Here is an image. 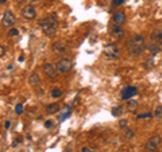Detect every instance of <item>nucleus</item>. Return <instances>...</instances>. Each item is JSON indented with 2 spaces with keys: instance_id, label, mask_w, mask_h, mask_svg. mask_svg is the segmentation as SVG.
I'll return each mask as SVG.
<instances>
[{
  "instance_id": "obj_7",
  "label": "nucleus",
  "mask_w": 162,
  "mask_h": 152,
  "mask_svg": "<svg viewBox=\"0 0 162 152\" xmlns=\"http://www.w3.org/2000/svg\"><path fill=\"white\" fill-rule=\"evenodd\" d=\"M104 55H106L107 58H118V57H119L118 47H116L114 43L107 44L106 49H104Z\"/></svg>"
},
{
  "instance_id": "obj_6",
  "label": "nucleus",
  "mask_w": 162,
  "mask_h": 152,
  "mask_svg": "<svg viewBox=\"0 0 162 152\" xmlns=\"http://www.w3.org/2000/svg\"><path fill=\"white\" fill-rule=\"evenodd\" d=\"M1 23H3L4 27H12L16 23V18L11 11H6L3 15V19H1Z\"/></svg>"
},
{
  "instance_id": "obj_9",
  "label": "nucleus",
  "mask_w": 162,
  "mask_h": 152,
  "mask_svg": "<svg viewBox=\"0 0 162 152\" xmlns=\"http://www.w3.org/2000/svg\"><path fill=\"white\" fill-rule=\"evenodd\" d=\"M136 94V88L135 86H126L122 92V100H130Z\"/></svg>"
},
{
  "instance_id": "obj_3",
  "label": "nucleus",
  "mask_w": 162,
  "mask_h": 152,
  "mask_svg": "<svg viewBox=\"0 0 162 152\" xmlns=\"http://www.w3.org/2000/svg\"><path fill=\"white\" fill-rule=\"evenodd\" d=\"M161 143H162L161 136L159 135H154V136H151L147 140V143H146V151H155L161 145Z\"/></svg>"
},
{
  "instance_id": "obj_17",
  "label": "nucleus",
  "mask_w": 162,
  "mask_h": 152,
  "mask_svg": "<svg viewBox=\"0 0 162 152\" xmlns=\"http://www.w3.org/2000/svg\"><path fill=\"white\" fill-rule=\"evenodd\" d=\"M136 108H138V103L135 100H128V104H127V109L130 112H135Z\"/></svg>"
},
{
  "instance_id": "obj_22",
  "label": "nucleus",
  "mask_w": 162,
  "mask_h": 152,
  "mask_svg": "<svg viewBox=\"0 0 162 152\" xmlns=\"http://www.w3.org/2000/svg\"><path fill=\"white\" fill-rule=\"evenodd\" d=\"M124 136H126L127 139L134 137V132H133V129H130L128 127H127V128H124Z\"/></svg>"
},
{
  "instance_id": "obj_27",
  "label": "nucleus",
  "mask_w": 162,
  "mask_h": 152,
  "mask_svg": "<svg viewBox=\"0 0 162 152\" xmlns=\"http://www.w3.org/2000/svg\"><path fill=\"white\" fill-rule=\"evenodd\" d=\"M123 3H124V0H115V1H114V6L118 7V6H120V4H123Z\"/></svg>"
},
{
  "instance_id": "obj_12",
  "label": "nucleus",
  "mask_w": 162,
  "mask_h": 152,
  "mask_svg": "<svg viewBox=\"0 0 162 152\" xmlns=\"http://www.w3.org/2000/svg\"><path fill=\"white\" fill-rule=\"evenodd\" d=\"M29 84H30V86H32V88H38V86L41 85V77H39L37 73H32L29 78Z\"/></svg>"
},
{
  "instance_id": "obj_1",
  "label": "nucleus",
  "mask_w": 162,
  "mask_h": 152,
  "mask_svg": "<svg viewBox=\"0 0 162 152\" xmlns=\"http://www.w3.org/2000/svg\"><path fill=\"white\" fill-rule=\"evenodd\" d=\"M146 49V41L142 35H133L127 41V51L130 55L139 57Z\"/></svg>"
},
{
  "instance_id": "obj_11",
  "label": "nucleus",
  "mask_w": 162,
  "mask_h": 152,
  "mask_svg": "<svg viewBox=\"0 0 162 152\" xmlns=\"http://www.w3.org/2000/svg\"><path fill=\"white\" fill-rule=\"evenodd\" d=\"M45 111H46L47 114H56V113H58V112L61 111V106H59L58 103H53V104H49Z\"/></svg>"
},
{
  "instance_id": "obj_33",
  "label": "nucleus",
  "mask_w": 162,
  "mask_h": 152,
  "mask_svg": "<svg viewBox=\"0 0 162 152\" xmlns=\"http://www.w3.org/2000/svg\"><path fill=\"white\" fill-rule=\"evenodd\" d=\"M4 3H7V0H0V4H4Z\"/></svg>"
},
{
  "instance_id": "obj_30",
  "label": "nucleus",
  "mask_w": 162,
  "mask_h": 152,
  "mask_svg": "<svg viewBox=\"0 0 162 152\" xmlns=\"http://www.w3.org/2000/svg\"><path fill=\"white\" fill-rule=\"evenodd\" d=\"M10 125H11V123H10V121H6V123H4V128H6V129H8Z\"/></svg>"
},
{
  "instance_id": "obj_13",
  "label": "nucleus",
  "mask_w": 162,
  "mask_h": 152,
  "mask_svg": "<svg viewBox=\"0 0 162 152\" xmlns=\"http://www.w3.org/2000/svg\"><path fill=\"white\" fill-rule=\"evenodd\" d=\"M114 22H115L116 24H124L126 23V14H124L123 11H118L116 14H114Z\"/></svg>"
},
{
  "instance_id": "obj_19",
  "label": "nucleus",
  "mask_w": 162,
  "mask_h": 152,
  "mask_svg": "<svg viewBox=\"0 0 162 152\" xmlns=\"http://www.w3.org/2000/svg\"><path fill=\"white\" fill-rule=\"evenodd\" d=\"M154 116H155L157 120H162V106L158 105L155 108V111H154Z\"/></svg>"
},
{
  "instance_id": "obj_21",
  "label": "nucleus",
  "mask_w": 162,
  "mask_h": 152,
  "mask_svg": "<svg viewBox=\"0 0 162 152\" xmlns=\"http://www.w3.org/2000/svg\"><path fill=\"white\" fill-rule=\"evenodd\" d=\"M61 96H62L61 89H53V90H51V97H53V98H59Z\"/></svg>"
},
{
  "instance_id": "obj_15",
  "label": "nucleus",
  "mask_w": 162,
  "mask_h": 152,
  "mask_svg": "<svg viewBox=\"0 0 162 152\" xmlns=\"http://www.w3.org/2000/svg\"><path fill=\"white\" fill-rule=\"evenodd\" d=\"M149 51H150L151 55H157V54H159L162 51V47L159 43H151L150 46H149Z\"/></svg>"
},
{
  "instance_id": "obj_20",
  "label": "nucleus",
  "mask_w": 162,
  "mask_h": 152,
  "mask_svg": "<svg viewBox=\"0 0 162 152\" xmlns=\"http://www.w3.org/2000/svg\"><path fill=\"white\" fill-rule=\"evenodd\" d=\"M153 66H154V58L153 57L144 61V69H147L149 70V69H153Z\"/></svg>"
},
{
  "instance_id": "obj_8",
  "label": "nucleus",
  "mask_w": 162,
  "mask_h": 152,
  "mask_svg": "<svg viewBox=\"0 0 162 152\" xmlns=\"http://www.w3.org/2000/svg\"><path fill=\"white\" fill-rule=\"evenodd\" d=\"M22 16H23L24 19H27V20H31V19H34L37 16V11L35 8L32 6H26L22 8Z\"/></svg>"
},
{
  "instance_id": "obj_10",
  "label": "nucleus",
  "mask_w": 162,
  "mask_h": 152,
  "mask_svg": "<svg viewBox=\"0 0 162 152\" xmlns=\"http://www.w3.org/2000/svg\"><path fill=\"white\" fill-rule=\"evenodd\" d=\"M68 51V47L66 44L62 43V42H56L53 43V53L54 54H66Z\"/></svg>"
},
{
  "instance_id": "obj_34",
  "label": "nucleus",
  "mask_w": 162,
  "mask_h": 152,
  "mask_svg": "<svg viewBox=\"0 0 162 152\" xmlns=\"http://www.w3.org/2000/svg\"><path fill=\"white\" fill-rule=\"evenodd\" d=\"M147 1H151V0H147Z\"/></svg>"
},
{
  "instance_id": "obj_28",
  "label": "nucleus",
  "mask_w": 162,
  "mask_h": 152,
  "mask_svg": "<svg viewBox=\"0 0 162 152\" xmlns=\"http://www.w3.org/2000/svg\"><path fill=\"white\" fill-rule=\"evenodd\" d=\"M45 127H46V128H51V127H53V121L51 120L46 121V123H45Z\"/></svg>"
},
{
  "instance_id": "obj_25",
  "label": "nucleus",
  "mask_w": 162,
  "mask_h": 152,
  "mask_svg": "<svg viewBox=\"0 0 162 152\" xmlns=\"http://www.w3.org/2000/svg\"><path fill=\"white\" fill-rule=\"evenodd\" d=\"M138 119L139 120H144V119H151V113H142V114H139L138 116Z\"/></svg>"
},
{
  "instance_id": "obj_16",
  "label": "nucleus",
  "mask_w": 162,
  "mask_h": 152,
  "mask_svg": "<svg viewBox=\"0 0 162 152\" xmlns=\"http://www.w3.org/2000/svg\"><path fill=\"white\" fill-rule=\"evenodd\" d=\"M150 38H151V41H154V42H161L162 41V30H159V28L153 30L150 34Z\"/></svg>"
},
{
  "instance_id": "obj_29",
  "label": "nucleus",
  "mask_w": 162,
  "mask_h": 152,
  "mask_svg": "<svg viewBox=\"0 0 162 152\" xmlns=\"http://www.w3.org/2000/svg\"><path fill=\"white\" fill-rule=\"evenodd\" d=\"M81 152H93V151H92V149H89L88 147H84V148L81 149Z\"/></svg>"
},
{
  "instance_id": "obj_18",
  "label": "nucleus",
  "mask_w": 162,
  "mask_h": 152,
  "mask_svg": "<svg viewBox=\"0 0 162 152\" xmlns=\"http://www.w3.org/2000/svg\"><path fill=\"white\" fill-rule=\"evenodd\" d=\"M123 112H124V108H122V106H115V108H112L111 113L115 117H120L122 114H123Z\"/></svg>"
},
{
  "instance_id": "obj_23",
  "label": "nucleus",
  "mask_w": 162,
  "mask_h": 152,
  "mask_svg": "<svg viewBox=\"0 0 162 152\" xmlns=\"http://www.w3.org/2000/svg\"><path fill=\"white\" fill-rule=\"evenodd\" d=\"M10 38H12V36H18L19 35V30L18 28H10V31L7 32Z\"/></svg>"
},
{
  "instance_id": "obj_32",
  "label": "nucleus",
  "mask_w": 162,
  "mask_h": 152,
  "mask_svg": "<svg viewBox=\"0 0 162 152\" xmlns=\"http://www.w3.org/2000/svg\"><path fill=\"white\" fill-rule=\"evenodd\" d=\"M64 152H73V151H72V148H65Z\"/></svg>"
},
{
  "instance_id": "obj_14",
  "label": "nucleus",
  "mask_w": 162,
  "mask_h": 152,
  "mask_svg": "<svg viewBox=\"0 0 162 152\" xmlns=\"http://www.w3.org/2000/svg\"><path fill=\"white\" fill-rule=\"evenodd\" d=\"M109 31H111V34L112 35H116L118 36V38H122V36H123V30H122V27L119 26V24H111V26H109Z\"/></svg>"
},
{
  "instance_id": "obj_26",
  "label": "nucleus",
  "mask_w": 162,
  "mask_h": 152,
  "mask_svg": "<svg viewBox=\"0 0 162 152\" xmlns=\"http://www.w3.org/2000/svg\"><path fill=\"white\" fill-rule=\"evenodd\" d=\"M15 112H16L18 114H22L23 113V105H22V104H18L16 108H15Z\"/></svg>"
},
{
  "instance_id": "obj_24",
  "label": "nucleus",
  "mask_w": 162,
  "mask_h": 152,
  "mask_svg": "<svg viewBox=\"0 0 162 152\" xmlns=\"http://www.w3.org/2000/svg\"><path fill=\"white\" fill-rule=\"evenodd\" d=\"M127 125H128V121L126 120V119H122L120 121H119V127H120L122 129H124V128H127Z\"/></svg>"
},
{
  "instance_id": "obj_2",
  "label": "nucleus",
  "mask_w": 162,
  "mask_h": 152,
  "mask_svg": "<svg viewBox=\"0 0 162 152\" xmlns=\"http://www.w3.org/2000/svg\"><path fill=\"white\" fill-rule=\"evenodd\" d=\"M39 26H41L42 31H43L47 36H53L57 32V19H56V16H54V15H50V16H46V18L41 19Z\"/></svg>"
},
{
  "instance_id": "obj_31",
  "label": "nucleus",
  "mask_w": 162,
  "mask_h": 152,
  "mask_svg": "<svg viewBox=\"0 0 162 152\" xmlns=\"http://www.w3.org/2000/svg\"><path fill=\"white\" fill-rule=\"evenodd\" d=\"M4 51H6V50H4V47H3V46H0V57H1V55L4 54Z\"/></svg>"
},
{
  "instance_id": "obj_4",
  "label": "nucleus",
  "mask_w": 162,
  "mask_h": 152,
  "mask_svg": "<svg viewBox=\"0 0 162 152\" xmlns=\"http://www.w3.org/2000/svg\"><path fill=\"white\" fill-rule=\"evenodd\" d=\"M72 66H73V62L68 58H61L57 62V70H58L59 73H68L72 69Z\"/></svg>"
},
{
  "instance_id": "obj_5",
  "label": "nucleus",
  "mask_w": 162,
  "mask_h": 152,
  "mask_svg": "<svg viewBox=\"0 0 162 152\" xmlns=\"http://www.w3.org/2000/svg\"><path fill=\"white\" fill-rule=\"evenodd\" d=\"M42 69H43V73L47 78H56L57 71H58L57 70V66H54V65L50 63V62H46Z\"/></svg>"
}]
</instances>
